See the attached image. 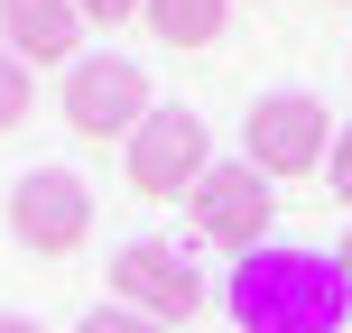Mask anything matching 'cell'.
I'll use <instances>...</instances> for the list:
<instances>
[{"mask_svg": "<svg viewBox=\"0 0 352 333\" xmlns=\"http://www.w3.org/2000/svg\"><path fill=\"white\" fill-rule=\"evenodd\" d=\"M223 306L241 333H343L352 324V287L334 250H287V241H260L250 260H232Z\"/></svg>", "mask_w": 352, "mask_h": 333, "instance_id": "6da1fadb", "label": "cell"}, {"mask_svg": "<svg viewBox=\"0 0 352 333\" xmlns=\"http://www.w3.org/2000/svg\"><path fill=\"white\" fill-rule=\"evenodd\" d=\"M148 111H158V102H148V74L130 65V56H74V65H65V130H74V139H93V148L130 139Z\"/></svg>", "mask_w": 352, "mask_h": 333, "instance_id": "7a4b0ae2", "label": "cell"}, {"mask_svg": "<svg viewBox=\"0 0 352 333\" xmlns=\"http://www.w3.org/2000/svg\"><path fill=\"white\" fill-rule=\"evenodd\" d=\"M10 231H19V250L28 260H65V250H84V231H93V185L74 167H28L10 185Z\"/></svg>", "mask_w": 352, "mask_h": 333, "instance_id": "3957f363", "label": "cell"}, {"mask_svg": "<svg viewBox=\"0 0 352 333\" xmlns=\"http://www.w3.org/2000/svg\"><path fill=\"white\" fill-rule=\"evenodd\" d=\"M186 213H195V241L204 250H232V260H250V250L269 241V176L250 167V158H232V167H204L195 176V194H186Z\"/></svg>", "mask_w": 352, "mask_h": 333, "instance_id": "277c9868", "label": "cell"}, {"mask_svg": "<svg viewBox=\"0 0 352 333\" xmlns=\"http://www.w3.org/2000/svg\"><path fill=\"white\" fill-rule=\"evenodd\" d=\"M324 102L316 93H260V102H250V121H241V158L269 176V185H278V176H316L324 167Z\"/></svg>", "mask_w": 352, "mask_h": 333, "instance_id": "5b68a950", "label": "cell"}, {"mask_svg": "<svg viewBox=\"0 0 352 333\" xmlns=\"http://www.w3.org/2000/svg\"><path fill=\"white\" fill-rule=\"evenodd\" d=\"M204 121H195L186 102L148 111L140 130H130V185L148 194V204H176V194H195V176H204Z\"/></svg>", "mask_w": 352, "mask_h": 333, "instance_id": "8992f818", "label": "cell"}, {"mask_svg": "<svg viewBox=\"0 0 352 333\" xmlns=\"http://www.w3.org/2000/svg\"><path fill=\"white\" fill-rule=\"evenodd\" d=\"M111 306H130V315H148V324H186V315H204V278H195L167 241H121Z\"/></svg>", "mask_w": 352, "mask_h": 333, "instance_id": "52a82bcc", "label": "cell"}, {"mask_svg": "<svg viewBox=\"0 0 352 333\" xmlns=\"http://www.w3.org/2000/svg\"><path fill=\"white\" fill-rule=\"evenodd\" d=\"M0 47L19 56V65H74V47H84V19H74V0H0Z\"/></svg>", "mask_w": 352, "mask_h": 333, "instance_id": "ba28073f", "label": "cell"}, {"mask_svg": "<svg viewBox=\"0 0 352 333\" xmlns=\"http://www.w3.org/2000/svg\"><path fill=\"white\" fill-rule=\"evenodd\" d=\"M140 19H148L158 47H213L223 19H232V0H140Z\"/></svg>", "mask_w": 352, "mask_h": 333, "instance_id": "9c48e42d", "label": "cell"}, {"mask_svg": "<svg viewBox=\"0 0 352 333\" xmlns=\"http://www.w3.org/2000/svg\"><path fill=\"white\" fill-rule=\"evenodd\" d=\"M28 111H37V74L19 65L10 47H0V130H19V121H28Z\"/></svg>", "mask_w": 352, "mask_h": 333, "instance_id": "30bf717a", "label": "cell"}, {"mask_svg": "<svg viewBox=\"0 0 352 333\" xmlns=\"http://www.w3.org/2000/svg\"><path fill=\"white\" fill-rule=\"evenodd\" d=\"M74 333H167V324H148V315H130V306H93Z\"/></svg>", "mask_w": 352, "mask_h": 333, "instance_id": "8fae6325", "label": "cell"}, {"mask_svg": "<svg viewBox=\"0 0 352 333\" xmlns=\"http://www.w3.org/2000/svg\"><path fill=\"white\" fill-rule=\"evenodd\" d=\"M324 185H334V204H352V130H334V148H324Z\"/></svg>", "mask_w": 352, "mask_h": 333, "instance_id": "7c38bea8", "label": "cell"}, {"mask_svg": "<svg viewBox=\"0 0 352 333\" xmlns=\"http://www.w3.org/2000/svg\"><path fill=\"white\" fill-rule=\"evenodd\" d=\"M74 19L84 28H121V19H140V0H74Z\"/></svg>", "mask_w": 352, "mask_h": 333, "instance_id": "4fadbf2b", "label": "cell"}, {"mask_svg": "<svg viewBox=\"0 0 352 333\" xmlns=\"http://www.w3.org/2000/svg\"><path fill=\"white\" fill-rule=\"evenodd\" d=\"M334 268H343V287H352V231H343V241H334Z\"/></svg>", "mask_w": 352, "mask_h": 333, "instance_id": "5bb4252c", "label": "cell"}, {"mask_svg": "<svg viewBox=\"0 0 352 333\" xmlns=\"http://www.w3.org/2000/svg\"><path fill=\"white\" fill-rule=\"evenodd\" d=\"M0 333H37V324H28V315H0Z\"/></svg>", "mask_w": 352, "mask_h": 333, "instance_id": "9a60e30c", "label": "cell"}]
</instances>
